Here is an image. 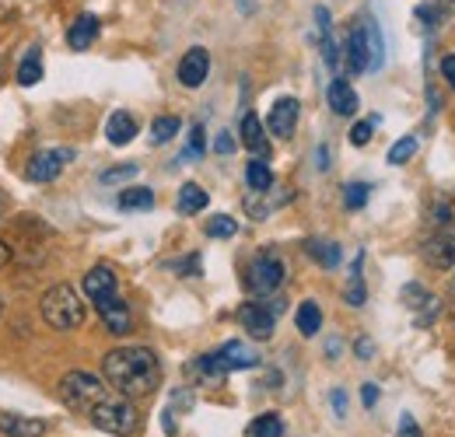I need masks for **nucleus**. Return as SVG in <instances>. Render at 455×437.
Instances as JSON below:
<instances>
[{
	"instance_id": "nucleus-1",
	"label": "nucleus",
	"mask_w": 455,
	"mask_h": 437,
	"mask_svg": "<svg viewBox=\"0 0 455 437\" xmlns=\"http://www.w3.org/2000/svg\"><path fill=\"white\" fill-rule=\"evenodd\" d=\"M102 375L119 395L140 399V395H151L158 388L162 364H158V354L148 346H116L102 361Z\"/></svg>"
},
{
	"instance_id": "nucleus-2",
	"label": "nucleus",
	"mask_w": 455,
	"mask_h": 437,
	"mask_svg": "<svg viewBox=\"0 0 455 437\" xmlns=\"http://www.w3.org/2000/svg\"><path fill=\"white\" fill-rule=\"evenodd\" d=\"M46 326H53L57 332H70L84 322V301L81 294L70 287V283H57L43 294V305H39Z\"/></svg>"
},
{
	"instance_id": "nucleus-3",
	"label": "nucleus",
	"mask_w": 455,
	"mask_h": 437,
	"mask_svg": "<svg viewBox=\"0 0 455 437\" xmlns=\"http://www.w3.org/2000/svg\"><path fill=\"white\" fill-rule=\"evenodd\" d=\"M106 395H109V392H106V382H102L99 375L67 371V375L60 378V399H63L70 409H77V413H92Z\"/></svg>"
},
{
	"instance_id": "nucleus-4",
	"label": "nucleus",
	"mask_w": 455,
	"mask_h": 437,
	"mask_svg": "<svg viewBox=\"0 0 455 437\" xmlns=\"http://www.w3.org/2000/svg\"><path fill=\"white\" fill-rule=\"evenodd\" d=\"M88 417H92V424H95L99 431H106V434L130 437L137 431V409H133V402H130L126 395H106Z\"/></svg>"
},
{
	"instance_id": "nucleus-5",
	"label": "nucleus",
	"mask_w": 455,
	"mask_h": 437,
	"mask_svg": "<svg viewBox=\"0 0 455 437\" xmlns=\"http://www.w3.org/2000/svg\"><path fill=\"white\" fill-rule=\"evenodd\" d=\"M245 287L256 294V298H270L284 287V263L274 256V252H263L256 256L249 266H245Z\"/></svg>"
},
{
	"instance_id": "nucleus-6",
	"label": "nucleus",
	"mask_w": 455,
	"mask_h": 437,
	"mask_svg": "<svg viewBox=\"0 0 455 437\" xmlns=\"http://www.w3.org/2000/svg\"><path fill=\"white\" fill-rule=\"evenodd\" d=\"M420 256L431 270H452L455 266V227H435L424 245H420Z\"/></svg>"
},
{
	"instance_id": "nucleus-7",
	"label": "nucleus",
	"mask_w": 455,
	"mask_h": 437,
	"mask_svg": "<svg viewBox=\"0 0 455 437\" xmlns=\"http://www.w3.org/2000/svg\"><path fill=\"white\" fill-rule=\"evenodd\" d=\"M70 162H74V151L70 147H46V151H39V155L28 158L25 175H28V182H53Z\"/></svg>"
},
{
	"instance_id": "nucleus-8",
	"label": "nucleus",
	"mask_w": 455,
	"mask_h": 437,
	"mask_svg": "<svg viewBox=\"0 0 455 437\" xmlns=\"http://www.w3.org/2000/svg\"><path fill=\"white\" fill-rule=\"evenodd\" d=\"M277 315H281V308H274V305H263V301H245V305L238 308V322L245 326V332H249L252 339H259V343L274 336Z\"/></svg>"
},
{
	"instance_id": "nucleus-9",
	"label": "nucleus",
	"mask_w": 455,
	"mask_h": 437,
	"mask_svg": "<svg viewBox=\"0 0 455 437\" xmlns=\"http://www.w3.org/2000/svg\"><path fill=\"white\" fill-rule=\"evenodd\" d=\"M81 290H84V298L99 308L102 301H109V298H116L119 294V280H116L113 266H92L88 274H84V280H81Z\"/></svg>"
},
{
	"instance_id": "nucleus-10",
	"label": "nucleus",
	"mask_w": 455,
	"mask_h": 437,
	"mask_svg": "<svg viewBox=\"0 0 455 437\" xmlns=\"http://www.w3.org/2000/svg\"><path fill=\"white\" fill-rule=\"evenodd\" d=\"M298 112H301V102L298 99H277L274 102V109L267 112V130L277 137V140H287V137H294V126H298Z\"/></svg>"
},
{
	"instance_id": "nucleus-11",
	"label": "nucleus",
	"mask_w": 455,
	"mask_h": 437,
	"mask_svg": "<svg viewBox=\"0 0 455 437\" xmlns=\"http://www.w3.org/2000/svg\"><path fill=\"white\" fill-rule=\"evenodd\" d=\"M179 84L182 88H200L204 81H207V74H211V53L204 50V46H193V50H186V56L179 60Z\"/></svg>"
},
{
	"instance_id": "nucleus-12",
	"label": "nucleus",
	"mask_w": 455,
	"mask_h": 437,
	"mask_svg": "<svg viewBox=\"0 0 455 437\" xmlns=\"http://www.w3.org/2000/svg\"><path fill=\"white\" fill-rule=\"evenodd\" d=\"M403 301L410 305V312H413V322H417V326H431V322L442 315V301H438L435 294H427L424 287H417V283L403 287Z\"/></svg>"
},
{
	"instance_id": "nucleus-13",
	"label": "nucleus",
	"mask_w": 455,
	"mask_h": 437,
	"mask_svg": "<svg viewBox=\"0 0 455 437\" xmlns=\"http://www.w3.org/2000/svg\"><path fill=\"white\" fill-rule=\"evenodd\" d=\"M347 70L350 74H364L371 70V50H368V32H364V21H354L350 25V36H347Z\"/></svg>"
},
{
	"instance_id": "nucleus-14",
	"label": "nucleus",
	"mask_w": 455,
	"mask_h": 437,
	"mask_svg": "<svg viewBox=\"0 0 455 437\" xmlns=\"http://www.w3.org/2000/svg\"><path fill=\"white\" fill-rule=\"evenodd\" d=\"M99 28H102V21L95 18V14H77L74 21H70V28H67V46L70 50H88V46H95V39H99Z\"/></svg>"
},
{
	"instance_id": "nucleus-15",
	"label": "nucleus",
	"mask_w": 455,
	"mask_h": 437,
	"mask_svg": "<svg viewBox=\"0 0 455 437\" xmlns=\"http://www.w3.org/2000/svg\"><path fill=\"white\" fill-rule=\"evenodd\" d=\"M218 361L225 364V371H249V368L259 364V354L242 339H228L225 346L218 350Z\"/></svg>"
},
{
	"instance_id": "nucleus-16",
	"label": "nucleus",
	"mask_w": 455,
	"mask_h": 437,
	"mask_svg": "<svg viewBox=\"0 0 455 437\" xmlns=\"http://www.w3.org/2000/svg\"><path fill=\"white\" fill-rule=\"evenodd\" d=\"M326 102H330V109L343 115V119H350V115H357V91L350 88V81L347 77H333L330 81V88H326Z\"/></svg>"
},
{
	"instance_id": "nucleus-17",
	"label": "nucleus",
	"mask_w": 455,
	"mask_h": 437,
	"mask_svg": "<svg viewBox=\"0 0 455 437\" xmlns=\"http://www.w3.org/2000/svg\"><path fill=\"white\" fill-rule=\"evenodd\" d=\"M95 312L102 315V322H106V326H109V332H116V336H126V332H130V326H133L130 305H126L119 294H116V298H109V301H102Z\"/></svg>"
},
{
	"instance_id": "nucleus-18",
	"label": "nucleus",
	"mask_w": 455,
	"mask_h": 437,
	"mask_svg": "<svg viewBox=\"0 0 455 437\" xmlns=\"http://www.w3.org/2000/svg\"><path fill=\"white\" fill-rule=\"evenodd\" d=\"M238 133H242V144H245L256 158H267V155H270V140H267V130H263V123H259L256 112H245V115H242Z\"/></svg>"
},
{
	"instance_id": "nucleus-19",
	"label": "nucleus",
	"mask_w": 455,
	"mask_h": 437,
	"mask_svg": "<svg viewBox=\"0 0 455 437\" xmlns=\"http://www.w3.org/2000/svg\"><path fill=\"white\" fill-rule=\"evenodd\" d=\"M137 130H140L137 115H133V112H123V109L113 112L109 123H106V137H109L113 147H126V144L137 137Z\"/></svg>"
},
{
	"instance_id": "nucleus-20",
	"label": "nucleus",
	"mask_w": 455,
	"mask_h": 437,
	"mask_svg": "<svg viewBox=\"0 0 455 437\" xmlns=\"http://www.w3.org/2000/svg\"><path fill=\"white\" fill-rule=\"evenodd\" d=\"M305 249H308V259L319 263L323 270H337L343 263V249L337 242H330V238H308Z\"/></svg>"
},
{
	"instance_id": "nucleus-21",
	"label": "nucleus",
	"mask_w": 455,
	"mask_h": 437,
	"mask_svg": "<svg viewBox=\"0 0 455 437\" xmlns=\"http://www.w3.org/2000/svg\"><path fill=\"white\" fill-rule=\"evenodd\" d=\"M0 434L4 437H43L46 420L36 417H0Z\"/></svg>"
},
{
	"instance_id": "nucleus-22",
	"label": "nucleus",
	"mask_w": 455,
	"mask_h": 437,
	"mask_svg": "<svg viewBox=\"0 0 455 437\" xmlns=\"http://www.w3.org/2000/svg\"><path fill=\"white\" fill-rule=\"evenodd\" d=\"M116 207H119V211H126V214L151 211V207H155V193H151L148 186H130V189H123V193H119Z\"/></svg>"
},
{
	"instance_id": "nucleus-23",
	"label": "nucleus",
	"mask_w": 455,
	"mask_h": 437,
	"mask_svg": "<svg viewBox=\"0 0 455 437\" xmlns=\"http://www.w3.org/2000/svg\"><path fill=\"white\" fill-rule=\"evenodd\" d=\"M207 203H211L207 189H204V186H196V182H186V186L179 189L175 211H179V214H200V211H207Z\"/></svg>"
},
{
	"instance_id": "nucleus-24",
	"label": "nucleus",
	"mask_w": 455,
	"mask_h": 437,
	"mask_svg": "<svg viewBox=\"0 0 455 437\" xmlns=\"http://www.w3.org/2000/svg\"><path fill=\"white\" fill-rule=\"evenodd\" d=\"M189 375H196L200 382L207 385H221L225 382V364L218 361V354H207V357H196L193 364H189Z\"/></svg>"
},
{
	"instance_id": "nucleus-25",
	"label": "nucleus",
	"mask_w": 455,
	"mask_h": 437,
	"mask_svg": "<svg viewBox=\"0 0 455 437\" xmlns=\"http://www.w3.org/2000/svg\"><path fill=\"white\" fill-rule=\"evenodd\" d=\"M43 81V50H28V53L21 56V63H18V84L21 88H32V84H39Z\"/></svg>"
},
{
	"instance_id": "nucleus-26",
	"label": "nucleus",
	"mask_w": 455,
	"mask_h": 437,
	"mask_svg": "<svg viewBox=\"0 0 455 437\" xmlns=\"http://www.w3.org/2000/svg\"><path fill=\"white\" fill-rule=\"evenodd\" d=\"M245 182L252 193H270L274 189V168L267 164V158H256V162L245 164Z\"/></svg>"
},
{
	"instance_id": "nucleus-27",
	"label": "nucleus",
	"mask_w": 455,
	"mask_h": 437,
	"mask_svg": "<svg viewBox=\"0 0 455 437\" xmlns=\"http://www.w3.org/2000/svg\"><path fill=\"white\" fill-rule=\"evenodd\" d=\"M294 326H298L301 336H319V329H323V308L315 301H301L298 305V315H294Z\"/></svg>"
},
{
	"instance_id": "nucleus-28",
	"label": "nucleus",
	"mask_w": 455,
	"mask_h": 437,
	"mask_svg": "<svg viewBox=\"0 0 455 437\" xmlns=\"http://www.w3.org/2000/svg\"><path fill=\"white\" fill-rule=\"evenodd\" d=\"M179 130H182V123H179V115H158L155 123H151V144H169L179 137Z\"/></svg>"
},
{
	"instance_id": "nucleus-29",
	"label": "nucleus",
	"mask_w": 455,
	"mask_h": 437,
	"mask_svg": "<svg viewBox=\"0 0 455 437\" xmlns=\"http://www.w3.org/2000/svg\"><path fill=\"white\" fill-rule=\"evenodd\" d=\"M249 434L252 437H284V420H281V413H259V417L252 420Z\"/></svg>"
},
{
	"instance_id": "nucleus-30",
	"label": "nucleus",
	"mask_w": 455,
	"mask_h": 437,
	"mask_svg": "<svg viewBox=\"0 0 455 437\" xmlns=\"http://www.w3.org/2000/svg\"><path fill=\"white\" fill-rule=\"evenodd\" d=\"M427 224H435V227H455L452 196H438V200L431 203V211H427Z\"/></svg>"
},
{
	"instance_id": "nucleus-31",
	"label": "nucleus",
	"mask_w": 455,
	"mask_h": 437,
	"mask_svg": "<svg viewBox=\"0 0 455 437\" xmlns=\"http://www.w3.org/2000/svg\"><path fill=\"white\" fill-rule=\"evenodd\" d=\"M361 252H357V259H354V274H350V283H347V290H343V298H347V305H364V298H368V290H364V280H361Z\"/></svg>"
},
{
	"instance_id": "nucleus-32",
	"label": "nucleus",
	"mask_w": 455,
	"mask_h": 437,
	"mask_svg": "<svg viewBox=\"0 0 455 437\" xmlns=\"http://www.w3.org/2000/svg\"><path fill=\"white\" fill-rule=\"evenodd\" d=\"M364 32H368V50H371V70H379L382 60H386V43H382V32H379L375 18H364Z\"/></svg>"
},
{
	"instance_id": "nucleus-33",
	"label": "nucleus",
	"mask_w": 455,
	"mask_h": 437,
	"mask_svg": "<svg viewBox=\"0 0 455 437\" xmlns=\"http://www.w3.org/2000/svg\"><path fill=\"white\" fill-rule=\"evenodd\" d=\"M368 196H371V186L368 182H347L343 186V207L347 211H361L368 203Z\"/></svg>"
},
{
	"instance_id": "nucleus-34",
	"label": "nucleus",
	"mask_w": 455,
	"mask_h": 437,
	"mask_svg": "<svg viewBox=\"0 0 455 437\" xmlns=\"http://www.w3.org/2000/svg\"><path fill=\"white\" fill-rule=\"evenodd\" d=\"M413 155H417V137H413V133H406V137H399L396 144H393V151H389V164H406Z\"/></svg>"
},
{
	"instance_id": "nucleus-35",
	"label": "nucleus",
	"mask_w": 455,
	"mask_h": 437,
	"mask_svg": "<svg viewBox=\"0 0 455 437\" xmlns=\"http://www.w3.org/2000/svg\"><path fill=\"white\" fill-rule=\"evenodd\" d=\"M211 238H231L235 231H238V224L228 218V214H218V218H211L207 220V227H204Z\"/></svg>"
},
{
	"instance_id": "nucleus-36",
	"label": "nucleus",
	"mask_w": 455,
	"mask_h": 437,
	"mask_svg": "<svg viewBox=\"0 0 455 437\" xmlns=\"http://www.w3.org/2000/svg\"><path fill=\"white\" fill-rule=\"evenodd\" d=\"M137 171H140L137 164H116V168H109V171H102V175H99V182H102V186H116V182L133 179Z\"/></svg>"
},
{
	"instance_id": "nucleus-37",
	"label": "nucleus",
	"mask_w": 455,
	"mask_h": 437,
	"mask_svg": "<svg viewBox=\"0 0 455 437\" xmlns=\"http://www.w3.org/2000/svg\"><path fill=\"white\" fill-rule=\"evenodd\" d=\"M379 123H371V119H364V123H354L350 126V144L354 147H368L371 144V130H375Z\"/></svg>"
},
{
	"instance_id": "nucleus-38",
	"label": "nucleus",
	"mask_w": 455,
	"mask_h": 437,
	"mask_svg": "<svg viewBox=\"0 0 455 437\" xmlns=\"http://www.w3.org/2000/svg\"><path fill=\"white\" fill-rule=\"evenodd\" d=\"M207 151V140H204V126H193L189 130V147H186V158H200Z\"/></svg>"
},
{
	"instance_id": "nucleus-39",
	"label": "nucleus",
	"mask_w": 455,
	"mask_h": 437,
	"mask_svg": "<svg viewBox=\"0 0 455 437\" xmlns=\"http://www.w3.org/2000/svg\"><path fill=\"white\" fill-rule=\"evenodd\" d=\"M399 437H420V427H417V420L410 413L399 417Z\"/></svg>"
},
{
	"instance_id": "nucleus-40",
	"label": "nucleus",
	"mask_w": 455,
	"mask_h": 437,
	"mask_svg": "<svg viewBox=\"0 0 455 437\" xmlns=\"http://www.w3.org/2000/svg\"><path fill=\"white\" fill-rule=\"evenodd\" d=\"M214 151H218V155H231V151H235V137H231V133H218V140H214Z\"/></svg>"
},
{
	"instance_id": "nucleus-41",
	"label": "nucleus",
	"mask_w": 455,
	"mask_h": 437,
	"mask_svg": "<svg viewBox=\"0 0 455 437\" xmlns=\"http://www.w3.org/2000/svg\"><path fill=\"white\" fill-rule=\"evenodd\" d=\"M442 74H445V81L455 88V53H449L445 60H442Z\"/></svg>"
},
{
	"instance_id": "nucleus-42",
	"label": "nucleus",
	"mask_w": 455,
	"mask_h": 437,
	"mask_svg": "<svg viewBox=\"0 0 455 437\" xmlns=\"http://www.w3.org/2000/svg\"><path fill=\"white\" fill-rule=\"evenodd\" d=\"M361 399H364V406H375V402H379V385H364V388H361Z\"/></svg>"
},
{
	"instance_id": "nucleus-43",
	"label": "nucleus",
	"mask_w": 455,
	"mask_h": 437,
	"mask_svg": "<svg viewBox=\"0 0 455 437\" xmlns=\"http://www.w3.org/2000/svg\"><path fill=\"white\" fill-rule=\"evenodd\" d=\"M333 409H337V417H347V395H343V388H337V392H333Z\"/></svg>"
},
{
	"instance_id": "nucleus-44",
	"label": "nucleus",
	"mask_w": 455,
	"mask_h": 437,
	"mask_svg": "<svg viewBox=\"0 0 455 437\" xmlns=\"http://www.w3.org/2000/svg\"><path fill=\"white\" fill-rule=\"evenodd\" d=\"M354 350H357V357H371V354H375V346H371L368 339H357V346H354Z\"/></svg>"
},
{
	"instance_id": "nucleus-45",
	"label": "nucleus",
	"mask_w": 455,
	"mask_h": 437,
	"mask_svg": "<svg viewBox=\"0 0 455 437\" xmlns=\"http://www.w3.org/2000/svg\"><path fill=\"white\" fill-rule=\"evenodd\" d=\"M7 263H11V245H7V242H0V270H4Z\"/></svg>"
},
{
	"instance_id": "nucleus-46",
	"label": "nucleus",
	"mask_w": 455,
	"mask_h": 437,
	"mask_svg": "<svg viewBox=\"0 0 455 437\" xmlns=\"http://www.w3.org/2000/svg\"><path fill=\"white\" fill-rule=\"evenodd\" d=\"M7 214V200H4V193H0V218Z\"/></svg>"
},
{
	"instance_id": "nucleus-47",
	"label": "nucleus",
	"mask_w": 455,
	"mask_h": 437,
	"mask_svg": "<svg viewBox=\"0 0 455 437\" xmlns=\"http://www.w3.org/2000/svg\"><path fill=\"white\" fill-rule=\"evenodd\" d=\"M238 7H242V11H252V4H249V0H238Z\"/></svg>"
},
{
	"instance_id": "nucleus-48",
	"label": "nucleus",
	"mask_w": 455,
	"mask_h": 437,
	"mask_svg": "<svg viewBox=\"0 0 455 437\" xmlns=\"http://www.w3.org/2000/svg\"><path fill=\"white\" fill-rule=\"evenodd\" d=\"M0 315H4V298H0Z\"/></svg>"
},
{
	"instance_id": "nucleus-49",
	"label": "nucleus",
	"mask_w": 455,
	"mask_h": 437,
	"mask_svg": "<svg viewBox=\"0 0 455 437\" xmlns=\"http://www.w3.org/2000/svg\"><path fill=\"white\" fill-rule=\"evenodd\" d=\"M452 287H455V280H452Z\"/></svg>"
}]
</instances>
